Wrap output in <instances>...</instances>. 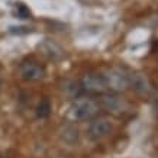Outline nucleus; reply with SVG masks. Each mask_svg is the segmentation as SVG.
I'll list each match as a JSON object with an SVG mask.
<instances>
[{
	"mask_svg": "<svg viewBox=\"0 0 158 158\" xmlns=\"http://www.w3.org/2000/svg\"><path fill=\"white\" fill-rule=\"evenodd\" d=\"M97 112H99V105L96 102L90 100V99H78V100L73 102V105L70 106L68 115L71 119L86 120L96 116Z\"/></svg>",
	"mask_w": 158,
	"mask_h": 158,
	"instance_id": "f257e3e1",
	"label": "nucleus"
},
{
	"mask_svg": "<svg viewBox=\"0 0 158 158\" xmlns=\"http://www.w3.org/2000/svg\"><path fill=\"white\" fill-rule=\"evenodd\" d=\"M19 74L23 80L28 81H38L45 76L44 67L35 60H25L19 65Z\"/></svg>",
	"mask_w": 158,
	"mask_h": 158,
	"instance_id": "7ed1b4c3",
	"label": "nucleus"
},
{
	"mask_svg": "<svg viewBox=\"0 0 158 158\" xmlns=\"http://www.w3.org/2000/svg\"><path fill=\"white\" fill-rule=\"evenodd\" d=\"M83 87L90 91H103L106 89V83L103 76L97 74H89L83 78Z\"/></svg>",
	"mask_w": 158,
	"mask_h": 158,
	"instance_id": "39448f33",
	"label": "nucleus"
},
{
	"mask_svg": "<svg viewBox=\"0 0 158 158\" xmlns=\"http://www.w3.org/2000/svg\"><path fill=\"white\" fill-rule=\"evenodd\" d=\"M103 78L106 86L115 91H123L131 86V78L119 68H110Z\"/></svg>",
	"mask_w": 158,
	"mask_h": 158,
	"instance_id": "f03ea898",
	"label": "nucleus"
},
{
	"mask_svg": "<svg viewBox=\"0 0 158 158\" xmlns=\"http://www.w3.org/2000/svg\"><path fill=\"white\" fill-rule=\"evenodd\" d=\"M89 132H90L91 138H103L106 135L112 132V125L106 119H99L91 122L89 126Z\"/></svg>",
	"mask_w": 158,
	"mask_h": 158,
	"instance_id": "20e7f679",
	"label": "nucleus"
},
{
	"mask_svg": "<svg viewBox=\"0 0 158 158\" xmlns=\"http://www.w3.org/2000/svg\"><path fill=\"white\" fill-rule=\"evenodd\" d=\"M15 10H16V16L19 19H29L31 18V10L26 7L25 5H16L15 6Z\"/></svg>",
	"mask_w": 158,
	"mask_h": 158,
	"instance_id": "6e6552de",
	"label": "nucleus"
},
{
	"mask_svg": "<svg viewBox=\"0 0 158 158\" xmlns=\"http://www.w3.org/2000/svg\"><path fill=\"white\" fill-rule=\"evenodd\" d=\"M49 112H51V102L47 97H44L39 103L38 109H36V115H38V118H47L49 115Z\"/></svg>",
	"mask_w": 158,
	"mask_h": 158,
	"instance_id": "0eeeda50",
	"label": "nucleus"
},
{
	"mask_svg": "<svg viewBox=\"0 0 158 158\" xmlns=\"http://www.w3.org/2000/svg\"><path fill=\"white\" fill-rule=\"evenodd\" d=\"M102 105L109 112H122V110H125V103L118 97H103Z\"/></svg>",
	"mask_w": 158,
	"mask_h": 158,
	"instance_id": "423d86ee",
	"label": "nucleus"
}]
</instances>
